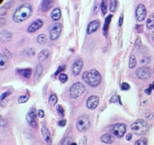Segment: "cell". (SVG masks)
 I'll use <instances>...</instances> for the list:
<instances>
[{"label": "cell", "mask_w": 154, "mask_h": 145, "mask_svg": "<svg viewBox=\"0 0 154 145\" xmlns=\"http://www.w3.org/2000/svg\"><path fill=\"white\" fill-rule=\"evenodd\" d=\"M32 14V7L28 3L21 5L19 7L16 9V11L13 14V21L16 22H21L26 21L30 18Z\"/></svg>", "instance_id": "1"}, {"label": "cell", "mask_w": 154, "mask_h": 145, "mask_svg": "<svg viewBox=\"0 0 154 145\" xmlns=\"http://www.w3.org/2000/svg\"><path fill=\"white\" fill-rule=\"evenodd\" d=\"M82 78L86 84H88L89 86H92V87L98 86L102 80L101 75H100V72L96 70L85 71L82 74Z\"/></svg>", "instance_id": "2"}, {"label": "cell", "mask_w": 154, "mask_h": 145, "mask_svg": "<svg viewBox=\"0 0 154 145\" xmlns=\"http://www.w3.org/2000/svg\"><path fill=\"white\" fill-rule=\"evenodd\" d=\"M131 129L135 134H139V136H143L148 130V126H147L146 122L145 120L139 119L131 125Z\"/></svg>", "instance_id": "3"}, {"label": "cell", "mask_w": 154, "mask_h": 145, "mask_svg": "<svg viewBox=\"0 0 154 145\" xmlns=\"http://www.w3.org/2000/svg\"><path fill=\"white\" fill-rule=\"evenodd\" d=\"M85 91V87L82 82H75L71 85L69 89V95L72 99H76L80 97Z\"/></svg>", "instance_id": "4"}, {"label": "cell", "mask_w": 154, "mask_h": 145, "mask_svg": "<svg viewBox=\"0 0 154 145\" xmlns=\"http://www.w3.org/2000/svg\"><path fill=\"white\" fill-rule=\"evenodd\" d=\"M77 129L81 133L86 131L90 127V120L87 115H81L77 120Z\"/></svg>", "instance_id": "5"}, {"label": "cell", "mask_w": 154, "mask_h": 145, "mask_svg": "<svg viewBox=\"0 0 154 145\" xmlns=\"http://www.w3.org/2000/svg\"><path fill=\"white\" fill-rule=\"evenodd\" d=\"M62 32V26L60 24H54L52 26L51 30H49V38H51V40L54 41V40H57L59 38L60 34H61Z\"/></svg>", "instance_id": "6"}, {"label": "cell", "mask_w": 154, "mask_h": 145, "mask_svg": "<svg viewBox=\"0 0 154 145\" xmlns=\"http://www.w3.org/2000/svg\"><path fill=\"white\" fill-rule=\"evenodd\" d=\"M26 119H27V123L32 128H37V119H36V110L34 107H31L28 110V113L26 115Z\"/></svg>", "instance_id": "7"}, {"label": "cell", "mask_w": 154, "mask_h": 145, "mask_svg": "<svg viewBox=\"0 0 154 145\" xmlns=\"http://www.w3.org/2000/svg\"><path fill=\"white\" fill-rule=\"evenodd\" d=\"M112 133L115 136L122 137L126 133V126L123 123H117V124L113 125Z\"/></svg>", "instance_id": "8"}, {"label": "cell", "mask_w": 154, "mask_h": 145, "mask_svg": "<svg viewBox=\"0 0 154 145\" xmlns=\"http://www.w3.org/2000/svg\"><path fill=\"white\" fill-rule=\"evenodd\" d=\"M146 16V9L143 4H139L138 7L136 9V18L138 21H145Z\"/></svg>", "instance_id": "9"}, {"label": "cell", "mask_w": 154, "mask_h": 145, "mask_svg": "<svg viewBox=\"0 0 154 145\" xmlns=\"http://www.w3.org/2000/svg\"><path fill=\"white\" fill-rule=\"evenodd\" d=\"M136 75L140 80H147L150 77V70L147 67H140L137 69Z\"/></svg>", "instance_id": "10"}, {"label": "cell", "mask_w": 154, "mask_h": 145, "mask_svg": "<svg viewBox=\"0 0 154 145\" xmlns=\"http://www.w3.org/2000/svg\"><path fill=\"white\" fill-rule=\"evenodd\" d=\"M98 104H99V97L96 96V95L90 96L87 100H86V107H87V108H89V109H95Z\"/></svg>", "instance_id": "11"}, {"label": "cell", "mask_w": 154, "mask_h": 145, "mask_svg": "<svg viewBox=\"0 0 154 145\" xmlns=\"http://www.w3.org/2000/svg\"><path fill=\"white\" fill-rule=\"evenodd\" d=\"M83 66V62L82 59H77V60L74 62L73 67H72V72L74 75H79V74H81V71L82 69Z\"/></svg>", "instance_id": "12"}, {"label": "cell", "mask_w": 154, "mask_h": 145, "mask_svg": "<svg viewBox=\"0 0 154 145\" xmlns=\"http://www.w3.org/2000/svg\"><path fill=\"white\" fill-rule=\"evenodd\" d=\"M41 134H42L43 139L46 141V143L48 145H51L52 144V136H51L49 131L48 130V128H47L46 126H43L41 128Z\"/></svg>", "instance_id": "13"}, {"label": "cell", "mask_w": 154, "mask_h": 145, "mask_svg": "<svg viewBox=\"0 0 154 145\" xmlns=\"http://www.w3.org/2000/svg\"><path fill=\"white\" fill-rule=\"evenodd\" d=\"M43 26V21L42 19H36L35 21H33L32 23H30V25L28 26L27 28V31L29 33H32V32H35L37 30H39L40 28H41Z\"/></svg>", "instance_id": "14"}, {"label": "cell", "mask_w": 154, "mask_h": 145, "mask_svg": "<svg viewBox=\"0 0 154 145\" xmlns=\"http://www.w3.org/2000/svg\"><path fill=\"white\" fill-rule=\"evenodd\" d=\"M99 27H100V21H98V19H95V21H92L87 25L86 32H87V34H92V33H94L98 30Z\"/></svg>", "instance_id": "15"}, {"label": "cell", "mask_w": 154, "mask_h": 145, "mask_svg": "<svg viewBox=\"0 0 154 145\" xmlns=\"http://www.w3.org/2000/svg\"><path fill=\"white\" fill-rule=\"evenodd\" d=\"M16 72H18L21 77H25V78H29L31 77V74H32V70L30 68L29 69H18Z\"/></svg>", "instance_id": "16"}, {"label": "cell", "mask_w": 154, "mask_h": 145, "mask_svg": "<svg viewBox=\"0 0 154 145\" xmlns=\"http://www.w3.org/2000/svg\"><path fill=\"white\" fill-rule=\"evenodd\" d=\"M51 18L52 21H59L60 18H61V11H60L59 8H55L52 10V12L51 14Z\"/></svg>", "instance_id": "17"}, {"label": "cell", "mask_w": 154, "mask_h": 145, "mask_svg": "<svg viewBox=\"0 0 154 145\" xmlns=\"http://www.w3.org/2000/svg\"><path fill=\"white\" fill-rule=\"evenodd\" d=\"M100 139H101L102 142L106 143V144H112L113 142V140H115V138H113L112 136H110V134H105L101 136Z\"/></svg>", "instance_id": "18"}, {"label": "cell", "mask_w": 154, "mask_h": 145, "mask_svg": "<svg viewBox=\"0 0 154 145\" xmlns=\"http://www.w3.org/2000/svg\"><path fill=\"white\" fill-rule=\"evenodd\" d=\"M49 56V49H43V50L40 51V53L38 54V59H39V61H43V60H46Z\"/></svg>", "instance_id": "19"}, {"label": "cell", "mask_w": 154, "mask_h": 145, "mask_svg": "<svg viewBox=\"0 0 154 145\" xmlns=\"http://www.w3.org/2000/svg\"><path fill=\"white\" fill-rule=\"evenodd\" d=\"M52 1H49V0H45V1L42 2V10L43 12H48L49 9L52 8Z\"/></svg>", "instance_id": "20"}, {"label": "cell", "mask_w": 154, "mask_h": 145, "mask_svg": "<svg viewBox=\"0 0 154 145\" xmlns=\"http://www.w3.org/2000/svg\"><path fill=\"white\" fill-rule=\"evenodd\" d=\"M154 27V14H151L146 21V28L152 29Z\"/></svg>", "instance_id": "21"}, {"label": "cell", "mask_w": 154, "mask_h": 145, "mask_svg": "<svg viewBox=\"0 0 154 145\" xmlns=\"http://www.w3.org/2000/svg\"><path fill=\"white\" fill-rule=\"evenodd\" d=\"M137 65V59L135 57V55H130L129 58V68L130 69H134Z\"/></svg>", "instance_id": "22"}, {"label": "cell", "mask_w": 154, "mask_h": 145, "mask_svg": "<svg viewBox=\"0 0 154 145\" xmlns=\"http://www.w3.org/2000/svg\"><path fill=\"white\" fill-rule=\"evenodd\" d=\"M57 96L55 94H51V96L49 98V104L51 105H55L56 103H57Z\"/></svg>", "instance_id": "23"}, {"label": "cell", "mask_w": 154, "mask_h": 145, "mask_svg": "<svg viewBox=\"0 0 154 145\" xmlns=\"http://www.w3.org/2000/svg\"><path fill=\"white\" fill-rule=\"evenodd\" d=\"M110 19H112V15H110V16H107L106 21H105V24H104V33H105V35L107 34V31H108V28H109Z\"/></svg>", "instance_id": "24"}, {"label": "cell", "mask_w": 154, "mask_h": 145, "mask_svg": "<svg viewBox=\"0 0 154 145\" xmlns=\"http://www.w3.org/2000/svg\"><path fill=\"white\" fill-rule=\"evenodd\" d=\"M37 42L39 43V44H45L47 43V37L45 34H40L38 35V37H37Z\"/></svg>", "instance_id": "25"}, {"label": "cell", "mask_w": 154, "mask_h": 145, "mask_svg": "<svg viewBox=\"0 0 154 145\" xmlns=\"http://www.w3.org/2000/svg\"><path fill=\"white\" fill-rule=\"evenodd\" d=\"M71 143H72V137L70 136H65L61 141V145H71Z\"/></svg>", "instance_id": "26"}, {"label": "cell", "mask_w": 154, "mask_h": 145, "mask_svg": "<svg viewBox=\"0 0 154 145\" xmlns=\"http://www.w3.org/2000/svg\"><path fill=\"white\" fill-rule=\"evenodd\" d=\"M117 1H112L110 2V12L112 13H115V10L116 8H117Z\"/></svg>", "instance_id": "27"}, {"label": "cell", "mask_w": 154, "mask_h": 145, "mask_svg": "<svg viewBox=\"0 0 154 145\" xmlns=\"http://www.w3.org/2000/svg\"><path fill=\"white\" fill-rule=\"evenodd\" d=\"M135 145H147V139L146 138H140L135 141Z\"/></svg>", "instance_id": "28"}, {"label": "cell", "mask_w": 154, "mask_h": 145, "mask_svg": "<svg viewBox=\"0 0 154 145\" xmlns=\"http://www.w3.org/2000/svg\"><path fill=\"white\" fill-rule=\"evenodd\" d=\"M117 102L120 104H121V101H120V98H119L118 95H113V96L112 97V99H110V103L115 104V103H117Z\"/></svg>", "instance_id": "29"}, {"label": "cell", "mask_w": 154, "mask_h": 145, "mask_svg": "<svg viewBox=\"0 0 154 145\" xmlns=\"http://www.w3.org/2000/svg\"><path fill=\"white\" fill-rule=\"evenodd\" d=\"M28 99H29L28 95H23V96H19L18 102L19 103H21V104H23V103H25V102H27Z\"/></svg>", "instance_id": "30"}, {"label": "cell", "mask_w": 154, "mask_h": 145, "mask_svg": "<svg viewBox=\"0 0 154 145\" xmlns=\"http://www.w3.org/2000/svg\"><path fill=\"white\" fill-rule=\"evenodd\" d=\"M150 62V58L149 56H146V57H143L142 59H140V64L142 65H147Z\"/></svg>", "instance_id": "31"}, {"label": "cell", "mask_w": 154, "mask_h": 145, "mask_svg": "<svg viewBox=\"0 0 154 145\" xmlns=\"http://www.w3.org/2000/svg\"><path fill=\"white\" fill-rule=\"evenodd\" d=\"M101 11H102V14L103 15H106V12H107V1H102Z\"/></svg>", "instance_id": "32"}, {"label": "cell", "mask_w": 154, "mask_h": 145, "mask_svg": "<svg viewBox=\"0 0 154 145\" xmlns=\"http://www.w3.org/2000/svg\"><path fill=\"white\" fill-rule=\"evenodd\" d=\"M67 80H68V77H67V75L66 74H60L59 75V80L61 81V82H66Z\"/></svg>", "instance_id": "33"}, {"label": "cell", "mask_w": 154, "mask_h": 145, "mask_svg": "<svg viewBox=\"0 0 154 145\" xmlns=\"http://www.w3.org/2000/svg\"><path fill=\"white\" fill-rule=\"evenodd\" d=\"M56 109H57L58 111V113L61 115V116H64V109H63V107H62V105H57V107H56Z\"/></svg>", "instance_id": "34"}, {"label": "cell", "mask_w": 154, "mask_h": 145, "mask_svg": "<svg viewBox=\"0 0 154 145\" xmlns=\"http://www.w3.org/2000/svg\"><path fill=\"white\" fill-rule=\"evenodd\" d=\"M121 89L122 90H129L130 89V85L128 83H126V82H123V83H121Z\"/></svg>", "instance_id": "35"}, {"label": "cell", "mask_w": 154, "mask_h": 145, "mask_svg": "<svg viewBox=\"0 0 154 145\" xmlns=\"http://www.w3.org/2000/svg\"><path fill=\"white\" fill-rule=\"evenodd\" d=\"M37 114H38V116L40 118H43L45 116V112H44V110H42V109H39L38 110V112H37Z\"/></svg>", "instance_id": "36"}, {"label": "cell", "mask_w": 154, "mask_h": 145, "mask_svg": "<svg viewBox=\"0 0 154 145\" xmlns=\"http://www.w3.org/2000/svg\"><path fill=\"white\" fill-rule=\"evenodd\" d=\"M6 67L5 66V62H4V57H3V55L1 54V70H3Z\"/></svg>", "instance_id": "37"}, {"label": "cell", "mask_w": 154, "mask_h": 145, "mask_svg": "<svg viewBox=\"0 0 154 145\" xmlns=\"http://www.w3.org/2000/svg\"><path fill=\"white\" fill-rule=\"evenodd\" d=\"M58 125H59V126H61V127L65 126V125H66V120H60L58 122Z\"/></svg>", "instance_id": "38"}, {"label": "cell", "mask_w": 154, "mask_h": 145, "mask_svg": "<svg viewBox=\"0 0 154 145\" xmlns=\"http://www.w3.org/2000/svg\"><path fill=\"white\" fill-rule=\"evenodd\" d=\"M11 93L10 92H6V93L4 94H2V96H1V100H4V98H6V96H8V95H10Z\"/></svg>", "instance_id": "39"}, {"label": "cell", "mask_w": 154, "mask_h": 145, "mask_svg": "<svg viewBox=\"0 0 154 145\" xmlns=\"http://www.w3.org/2000/svg\"><path fill=\"white\" fill-rule=\"evenodd\" d=\"M64 69H65V67H64V66H61V67H60V68H58V70H57V71H56V72H55V75H57V74H58V72H61L62 70H64Z\"/></svg>", "instance_id": "40"}, {"label": "cell", "mask_w": 154, "mask_h": 145, "mask_svg": "<svg viewBox=\"0 0 154 145\" xmlns=\"http://www.w3.org/2000/svg\"><path fill=\"white\" fill-rule=\"evenodd\" d=\"M126 139H127V140H131V139H132V134H127Z\"/></svg>", "instance_id": "41"}, {"label": "cell", "mask_w": 154, "mask_h": 145, "mask_svg": "<svg viewBox=\"0 0 154 145\" xmlns=\"http://www.w3.org/2000/svg\"><path fill=\"white\" fill-rule=\"evenodd\" d=\"M122 22H123V16H120V18H119V22H118V24H119V25H121V24H122Z\"/></svg>", "instance_id": "42"}, {"label": "cell", "mask_w": 154, "mask_h": 145, "mask_svg": "<svg viewBox=\"0 0 154 145\" xmlns=\"http://www.w3.org/2000/svg\"><path fill=\"white\" fill-rule=\"evenodd\" d=\"M151 38H152V40H153V42H154V31L152 32V35H151Z\"/></svg>", "instance_id": "43"}, {"label": "cell", "mask_w": 154, "mask_h": 145, "mask_svg": "<svg viewBox=\"0 0 154 145\" xmlns=\"http://www.w3.org/2000/svg\"><path fill=\"white\" fill-rule=\"evenodd\" d=\"M150 89H151V90H152V89H154V84H153V85H151V86H150Z\"/></svg>", "instance_id": "44"}, {"label": "cell", "mask_w": 154, "mask_h": 145, "mask_svg": "<svg viewBox=\"0 0 154 145\" xmlns=\"http://www.w3.org/2000/svg\"><path fill=\"white\" fill-rule=\"evenodd\" d=\"M71 145H78V144H77L76 142H72V143H71Z\"/></svg>", "instance_id": "45"}, {"label": "cell", "mask_w": 154, "mask_h": 145, "mask_svg": "<svg viewBox=\"0 0 154 145\" xmlns=\"http://www.w3.org/2000/svg\"><path fill=\"white\" fill-rule=\"evenodd\" d=\"M153 72H154V69H153Z\"/></svg>", "instance_id": "46"}]
</instances>
